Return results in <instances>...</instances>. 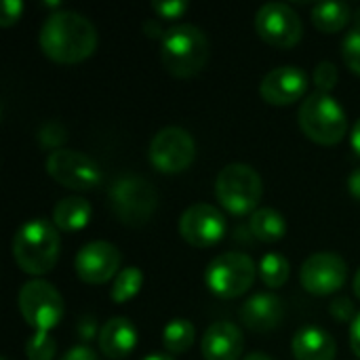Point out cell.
Here are the masks:
<instances>
[{
    "instance_id": "8d00e7d4",
    "label": "cell",
    "mask_w": 360,
    "mask_h": 360,
    "mask_svg": "<svg viewBox=\"0 0 360 360\" xmlns=\"http://www.w3.org/2000/svg\"><path fill=\"white\" fill-rule=\"evenodd\" d=\"M143 30H146V36H150V38H154L152 32H156V38H160V40H162V36H165V32H167V30H162L156 21H146V23H143Z\"/></svg>"
},
{
    "instance_id": "d6986e66",
    "label": "cell",
    "mask_w": 360,
    "mask_h": 360,
    "mask_svg": "<svg viewBox=\"0 0 360 360\" xmlns=\"http://www.w3.org/2000/svg\"><path fill=\"white\" fill-rule=\"evenodd\" d=\"M291 350L295 360H335L338 344L333 335L321 327H304L293 335Z\"/></svg>"
},
{
    "instance_id": "cb8c5ba5",
    "label": "cell",
    "mask_w": 360,
    "mask_h": 360,
    "mask_svg": "<svg viewBox=\"0 0 360 360\" xmlns=\"http://www.w3.org/2000/svg\"><path fill=\"white\" fill-rule=\"evenodd\" d=\"M291 274V264L281 253H266L259 262V276L262 283L270 289H281Z\"/></svg>"
},
{
    "instance_id": "9c48e42d",
    "label": "cell",
    "mask_w": 360,
    "mask_h": 360,
    "mask_svg": "<svg viewBox=\"0 0 360 360\" xmlns=\"http://www.w3.org/2000/svg\"><path fill=\"white\" fill-rule=\"evenodd\" d=\"M148 158L156 171L177 175L194 162L196 141L192 133L181 127H165L152 137Z\"/></svg>"
},
{
    "instance_id": "44dd1931",
    "label": "cell",
    "mask_w": 360,
    "mask_h": 360,
    "mask_svg": "<svg viewBox=\"0 0 360 360\" xmlns=\"http://www.w3.org/2000/svg\"><path fill=\"white\" fill-rule=\"evenodd\" d=\"M249 230L251 236L259 243H278L287 234V219L281 211L272 207H262L251 215Z\"/></svg>"
},
{
    "instance_id": "836d02e7",
    "label": "cell",
    "mask_w": 360,
    "mask_h": 360,
    "mask_svg": "<svg viewBox=\"0 0 360 360\" xmlns=\"http://www.w3.org/2000/svg\"><path fill=\"white\" fill-rule=\"evenodd\" d=\"M59 360H99V356L95 354V350L86 344H80V346H74L70 348L63 356Z\"/></svg>"
},
{
    "instance_id": "b9f144b4",
    "label": "cell",
    "mask_w": 360,
    "mask_h": 360,
    "mask_svg": "<svg viewBox=\"0 0 360 360\" xmlns=\"http://www.w3.org/2000/svg\"><path fill=\"white\" fill-rule=\"evenodd\" d=\"M0 360H8V359H6V356H2V359H0Z\"/></svg>"
},
{
    "instance_id": "60d3db41",
    "label": "cell",
    "mask_w": 360,
    "mask_h": 360,
    "mask_svg": "<svg viewBox=\"0 0 360 360\" xmlns=\"http://www.w3.org/2000/svg\"><path fill=\"white\" fill-rule=\"evenodd\" d=\"M352 289H354V295L360 300V268L356 270V274H354V281H352Z\"/></svg>"
},
{
    "instance_id": "7402d4cb",
    "label": "cell",
    "mask_w": 360,
    "mask_h": 360,
    "mask_svg": "<svg viewBox=\"0 0 360 360\" xmlns=\"http://www.w3.org/2000/svg\"><path fill=\"white\" fill-rule=\"evenodd\" d=\"M352 6L346 2H316L312 6V23L323 34L342 32L352 21Z\"/></svg>"
},
{
    "instance_id": "5bb4252c",
    "label": "cell",
    "mask_w": 360,
    "mask_h": 360,
    "mask_svg": "<svg viewBox=\"0 0 360 360\" xmlns=\"http://www.w3.org/2000/svg\"><path fill=\"white\" fill-rule=\"evenodd\" d=\"M120 262H122V255L118 247H114L108 240H93L78 251L74 259V268L82 283L103 285L118 276Z\"/></svg>"
},
{
    "instance_id": "ffe728a7",
    "label": "cell",
    "mask_w": 360,
    "mask_h": 360,
    "mask_svg": "<svg viewBox=\"0 0 360 360\" xmlns=\"http://www.w3.org/2000/svg\"><path fill=\"white\" fill-rule=\"evenodd\" d=\"M91 215H93V209H91L89 200H84L82 196H68V198H61L55 205L53 224H55L57 230L78 232V230L89 226Z\"/></svg>"
},
{
    "instance_id": "74e56055",
    "label": "cell",
    "mask_w": 360,
    "mask_h": 360,
    "mask_svg": "<svg viewBox=\"0 0 360 360\" xmlns=\"http://www.w3.org/2000/svg\"><path fill=\"white\" fill-rule=\"evenodd\" d=\"M350 146H352L354 154L360 158V118L356 120V124H354V129L350 133Z\"/></svg>"
},
{
    "instance_id": "8fae6325",
    "label": "cell",
    "mask_w": 360,
    "mask_h": 360,
    "mask_svg": "<svg viewBox=\"0 0 360 360\" xmlns=\"http://www.w3.org/2000/svg\"><path fill=\"white\" fill-rule=\"evenodd\" d=\"M255 32L276 49H291L304 36V23L287 2H268L255 15Z\"/></svg>"
},
{
    "instance_id": "4316f807",
    "label": "cell",
    "mask_w": 360,
    "mask_h": 360,
    "mask_svg": "<svg viewBox=\"0 0 360 360\" xmlns=\"http://www.w3.org/2000/svg\"><path fill=\"white\" fill-rule=\"evenodd\" d=\"M342 57L346 65L360 76V30L354 27L342 42Z\"/></svg>"
},
{
    "instance_id": "603a6c76",
    "label": "cell",
    "mask_w": 360,
    "mask_h": 360,
    "mask_svg": "<svg viewBox=\"0 0 360 360\" xmlns=\"http://www.w3.org/2000/svg\"><path fill=\"white\" fill-rule=\"evenodd\" d=\"M196 329L188 319H173L162 329V346L167 354H184L194 346Z\"/></svg>"
},
{
    "instance_id": "7c38bea8",
    "label": "cell",
    "mask_w": 360,
    "mask_h": 360,
    "mask_svg": "<svg viewBox=\"0 0 360 360\" xmlns=\"http://www.w3.org/2000/svg\"><path fill=\"white\" fill-rule=\"evenodd\" d=\"M300 281L304 289L312 295L338 293L348 281V264L340 253L319 251L312 253L300 270Z\"/></svg>"
},
{
    "instance_id": "277c9868",
    "label": "cell",
    "mask_w": 360,
    "mask_h": 360,
    "mask_svg": "<svg viewBox=\"0 0 360 360\" xmlns=\"http://www.w3.org/2000/svg\"><path fill=\"white\" fill-rule=\"evenodd\" d=\"M297 122L304 135L321 146H335L348 133V116L342 103L321 91L306 95L297 110Z\"/></svg>"
},
{
    "instance_id": "484cf974",
    "label": "cell",
    "mask_w": 360,
    "mask_h": 360,
    "mask_svg": "<svg viewBox=\"0 0 360 360\" xmlns=\"http://www.w3.org/2000/svg\"><path fill=\"white\" fill-rule=\"evenodd\" d=\"M55 352H57V342L49 333L34 331V335L25 344V356H27V360H53L55 359Z\"/></svg>"
},
{
    "instance_id": "d4e9b609",
    "label": "cell",
    "mask_w": 360,
    "mask_h": 360,
    "mask_svg": "<svg viewBox=\"0 0 360 360\" xmlns=\"http://www.w3.org/2000/svg\"><path fill=\"white\" fill-rule=\"evenodd\" d=\"M143 287V274L139 268H124L118 272V276L114 278L112 283V289H110V297L114 304H127L131 302L139 289Z\"/></svg>"
},
{
    "instance_id": "6da1fadb",
    "label": "cell",
    "mask_w": 360,
    "mask_h": 360,
    "mask_svg": "<svg viewBox=\"0 0 360 360\" xmlns=\"http://www.w3.org/2000/svg\"><path fill=\"white\" fill-rule=\"evenodd\" d=\"M40 49L55 63H80L97 49L95 25L76 11H55L40 27Z\"/></svg>"
},
{
    "instance_id": "4fadbf2b",
    "label": "cell",
    "mask_w": 360,
    "mask_h": 360,
    "mask_svg": "<svg viewBox=\"0 0 360 360\" xmlns=\"http://www.w3.org/2000/svg\"><path fill=\"white\" fill-rule=\"evenodd\" d=\"M179 236L198 249L213 247L226 236V217L209 202L190 205L179 217Z\"/></svg>"
},
{
    "instance_id": "7a4b0ae2",
    "label": "cell",
    "mask_w": 360,
    "mask_h": 360,
    "mask_svg": "<svg viewBox=\"0 0 360 360\" xmlns=\"http://www.w3.org/2000/svg\"><path fill=\"white\" fill-rule=\"evenodd\" d=\"M13 259L15 264L32 276L49 274L61 251V238L53 221L36 217L25 221L13 236Z\"/></svg>"
},
{
    "instance_id": "5b68a950",
    "label": "cell",
    "mask_w": 360,
    "mask_h": 360,
    "mask_svg": "<svg viewBox=\"0 0 360 360\" xmlns=\"http://www.w3.org/2000/svg\"><path fill=\"white\" fill-rule=\"evenodd\" d=\"M108 200L114 217L129 228L146 226L158 209L156 188L146 177L133 173L114 179L108 190Z\"/></svg>"
},
{
    "instance_id": "83f0119b",
    "label": "cell",
    "mask_w": 360,
    "mask_h": 360,
    "mask_svg": "<svg viewBox=\"0 0 360 360\" xmlns=\"http://www.w3.org/2000/svg\"><path fill=\"white\" fill-rule=\"evenodd\" d=\"M338 80H340V74H338V68L331 61H321L314 68V84H316V91L331 95V91L335 89Z\"/></svg>"
},
{
    "instance_id": "1f68e13d",
    "label": "cell",
    "mask_w": 360,
    "mask_h": 360,
    "mask_svg": "<svg viewBox=\"0 0 360 360\" xmlns=\"http://www.w3.org/2000/svg\"><path fill=\"white\" fill-rule=\"evenodd\" d=\"M21 13H23V2L21 0H4L2 6H0V25L8 27V25L17 23Z\"/></svg>"
},
{
    "instance_id": "ac0fdd59",
    "label": "cell",
    "mask_w": 360,
    "mask_h": 360,
    "mask_svg": "<svg viewBox=\"0 0 360 360\" xmlns=\"http://www.w3.org/2000/svg\"><path fill=\"white\" fill-rule=\"evenodd\" d=\"M97 344H99V350L105 359H129L131 352L137 348V329L129 319L114 316V319L103 323L99 338H97Z\"/></svg>"
},
{
    "instance_id": "e0dca14e",
    "label": "cell",
    "mask_w": 360,
    "mask_h": 360,
    "mask_svg": "<svg viewBox=\"0 0 360 360\" xmlns=\"http://www.w3.org/2000/svg\"><path fill=\"white\" fill-rule=\"evenodd\" d=\"M285 319V304L274 293H255L240 306V321L255 333L274 331Z\"/></svg>"
},
{
    "instance_id": "f35d334b",
    "label": "cell",
    "mask_w": 360,
    "mask_h": 360,
    "mask_svg": "<svg viewBox=\"0 0 360 360\" xmlns=\"http://www.w3.org/2000/svg\"><path fill=\"white\" fill-rule=\"evenodd\" d=\"M143 360H175L171 354H167V352H154V354H148Z\"/></svg>"
},
{
    "instance_id": "3957f363",
    "label": "cell",
    "mask_w": 360,
    "mask_h": 360,
    "mask_svg": "<svg viewBox=\"0 0 360 360\" xmlns=\"http://www.w3.org/2000/svg\"><path fill=\"white\" fill-rule=\"evenodd\" d=\"M211 55L207 34L194 23L171 25L160 40V59L175 78H192L205 70Z\"/></svg>"
},
{
    "instance_id": "52a82bcc",
    "label": "cell",
    "mask_w": 360,
    "mask_h": 360,
    "mask_svg": "<svg viewBox=\"0 0 360 360\" xmlns=\"http://www.w3.org/2000/svg\"><path fill=\"white\" fill-rule=\"evenodd\" d=\"M257 272L259 270L247 253L228 251L209 262L205 270V285L215 297L236 300L253 287Z\"/></svg>"
},
{
    "instance_id": "d590c367",
    "label": "cell",
    "mask_w": 360,
    "mask_h": 360,
    "mask_svg": "<svg viewBox=\"0 0 360 360\" xmlns=\"http://www.w3.org/2000/svg\"><path fill=\"white\" fill-rule=\"evenodd\" d=\"M348 192L356 202H360V167L348 175Z\"/></svg>"
},
{
    "instance_id": "9a60e30c",
    "label": "cell",
    "mask_w": 360,
    "mask_h": 360,
    "mask_svg": "<svg viewBox=\"0 0 360 360\" xmlns=\"http://www.w3.org/2000/svg\"><path fill=\"white\" fill-rule=\"evenodd\" d=\"M308 91V76L297 65H278L270 70L259 82V95L270 105H291L304 99Z\"/></svg>"
},
{
    "instance_id": "30bf717a",
    "label": "cell",
    "mask_w": 360,
    "mask_h": 360,
    "mask_svg": "<svg viewBox=\"0 0 360 360\" xmlns=\"http://www.w3.org/2000/svg\"><path fill=\"white\" fill-rule=\"evenodd\" d=\"M46 173L61 184L63 188L76 190V192H86L93 190L101 184L103 173L101 167L86 154L70 148L55 150L46 156L44 160Z\"/></svg>"
},
{
    "instance_id": "ba28073f",
    "label": "cell",
    "mask_w": 360,
    "mask_h": 360,
    "mask_svg": "<svg viewBox=\"0 0 360 360\" xmlns=\"http://www.w3.org/2000/svg\"><path fill=\"white\" fill-rule=\"evenodd\" d=\"M17 306L23 321L38 333H49L63 319L65 306L61 293L42 278L27 281L17 295Z\"/></svg>"
},
{
    "instance_id": "8992f818",
    "label": "cell",
    "mask_w": 360,
    "mask_h": 360,
    "mask_svg": "<svg viewBox=\"0 0 360 360\" xmlns=\"http://www.w3.org/2000/svg\"><path fill=\"white\" fill-rule=\"evenodd\" d=\"M262 196L264 181L259 173L245 162L224 167L215 179V198L232 215H253Z\"/></svg>"
},
{
    "instance_id": "d6a6232c",
    "label": "cell",
    "mask_w": 360,
    "mask_h": 360,
    "mask_svg": "<svg viewBox=\"0 0 360 360\" xmlns=\"http://www.w3.org/2000/svg\"><path fill=\"white\" fill-rule=\"evenodd\" d=\"M76 333L89 346V342H93L95 338H99V329H97L95 319L93 316H80L78 323H76Z\"/></svg>"
},
{
    "instance_id": "e575fe53",
    "label": "cell",
    "mask_w": 360,
    "mask_h": 360,
    "mask_svg": "<svg viewBox=\"0 0 360 360\" xmlns=\"http://www.w3.org/2000/svg\"><path fill=\"white\" fill-rule=\"evenodd\" d=\"M350 346L354 350V354L360 359V312L356 319L350 323Z\"/></svg>"
},
{
    "instance_id": "2e32d148",
    "label": "cell",
    "mask_w": 360,
    "mask_h": 360,
    "mask_svg": "<svg viewBox=\"0 0 360 360\" xmlns=\"http://www.w3.org/2000/svg\"><path fill=\"white\" fill-rule=\"evenodd\" d=\"M245 350V335L240 327L228 321L213 323L200 342V354L205 360H238Z\"/></svg>"
},
{
    "instance_id": "f546056e",
    "label": "cell",
    "mask_w": 360,
    "mask_h": 360,
    "mask_svg": "<svg viewBox=\"0 0 360 360\" xmlns=\"http://www.w3.org/2000/svg\"><path fill=\"white\" fill-rule=\"evenodd\" d=\"M329 314L338 321V323H352L356 319V308L352 304L350 297H335L329 304Z\"/></svg>"
},
{
    "instance_id": "f1b7e54d",
    "label": "cell",
    "mask_w": 360,
    "mask_h": 360,
    "mask_svg": "<svg viewBox=\"0 0 360 360\" xmlns=\"http://www.w3.org/2000/svg\"><path fill=\"white\" fill-rule=\"evenodd\" d=\"M65 137H68L65 129H63L61 124H57V122L44 124V127L40 129V133H38L40 143H42L44 148H53V152H55V150H61L59 146L65 141Z\"/></svg>"
},
{
    "instance_id": "4dcf8cb0",
    "label": "cell",
    "mask_w": 360,
    "mask_h": 360,
    "mask_svg": "<svg viewBox=\"0 0 360 360\" xmlns=\"http://www.w3.org/2000/svg\"><path fill=\"white\" fill-rule=\"evenodd\" d=\"M152 11L165 19H179L188 11V2L186 0H156L152 2Z\"/></svg>"
},
{
    "instance_id": "ab89813d",
    "label": "cell",
    "mask_w": 360,
    "mask_h": 360,
    "mask_svg": "<svg viewBox=\"0 0 360 360\" xmlns=\"http://www.w3.org/2000/svg\"><path fill=\"white\" fill-rule=\"evenodd\" d=\"M243 360H272L268 354H264V352H251V354H247Z\"/></svg>"
}]
</instances>
